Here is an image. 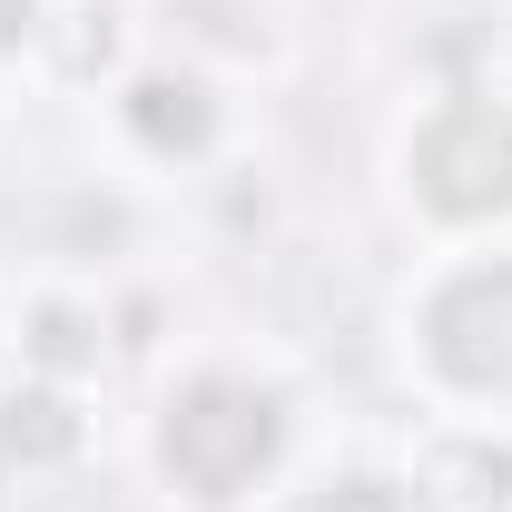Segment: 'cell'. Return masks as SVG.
I'll use <instances>...</instances> for the list:
<instances>
[{"instance_id":"3","label":"cell","mask_w":512,"mask_h":512,"mask_svg":"<svg viewBox=\"0 0 512 512\" xmlns=\"http://www.w3.org/2000/svg\"><path fill=\"white\" fill-rule=\"evenodd\" d=\"M424 355H434L453 384H473V394L512 384V266L453 276L444 296L424 306Z\"/></svg>"},{"instance_id":"4","label":"cell","mask_w":512,"mask_h":512,"mask_svg":"<svg viewBox=\"0 0 512 512\" xmlns=\"http://www.w3.org/2000/svg\"><path fill=\"white\" fill-rule=\"evenodd\" d=\"M128 128L148 148H207V89L197 79H138L128 89Z\"/></svg>"},{"instance_id":"7","label":"cell","mask_w":512,"mask_h":512,"mask_svg":"<svg viewBox=\"0 0 512 512\" xmlns=\"http://www.w3.org/2000/svg\"><path fill=\"white\" fill-rule=\"evenodd\" d=\"M20 30H30V0H0V50H10Z\"/></svg>"},{"instance_id":"5","label":"cell","mask_w":512,"mask_h":512,"mask_svg":"<svg viewBox=\"0 0 512 512\" xmlns=\"http://www.w3.org/2000/svg\"><path fill=\"white\" fill-rule=\"evenodd\" d=\"M79 424H69L50 394H10V453H69Z\"/></svg>"},{"instance_id":"6","label":"cell","mask_w":512,"mask_h":512,"mask_svg":"<svg viewBox=\"0 0 512 512\" xmlns=\"http://www.w3.org/2000/svg\"><path fill=\"white\" fill-rule=\"evenodd\" d=\"M296 512H404V503H394L384 483H335V493H306Z\"/></svg>"},{"instance_id":"1","label":"cell","mask_w":512,"mask_h":512,"mask_svg":"<svg viewBox=\"0 0 512 512\" xmlns=\"http://www.w3.org/2000/svg\"><path fill=\"white\" fill-rule=\"evenodd\" d=\"M276 444H286L276 394L266 384H237V375H197L168 404V424H158V463H168V483L188 503H237L256 473L276 463Z\"/></svg>"},{"instance_id":"2","label":"cell","mask_w":512,"mask_h":512,"mask_svg":"<svg viewBox=\"0 0 512 512\" xmlns=\"http://www.w3.org/2000/svg\"><path fill=\"white\" fill-rule=\"evenodd\" d=\"M414 188L434 197L444 217H493L512 207V109L463 99L414 138Z\"/></svg>"}]
</instances>
